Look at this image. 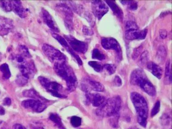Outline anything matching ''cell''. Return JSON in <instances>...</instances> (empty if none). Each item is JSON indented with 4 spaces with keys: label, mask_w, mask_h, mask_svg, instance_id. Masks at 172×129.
I'll use <instances>...</instances> for the list:
<instances>
[{
    "label": "cell",
    "mask_w": 172,
    "mask_h": 129,
    "mask_svg": "<svg viewBox=\"0 0 172 129\" xmlns=\"http://www.w3.org/2000/svg\"><path fill=\"white\" fill-rule=\"evenodd\" d=\"M22 105L25 109H30L37 113H41L45 110L46 105L40 100L28 99L22 102Z\"/></svg>",
    "instance_id": "cell-13"
},
{
    "label": "cell",
    "mask_w": 172,
    "mask_h": 129,
    "mask_svg": "<svg viewBox=\"0 0 172 129\" xmlns=\"http://www.w3.org/2000/svg\"><path fill=\"white\" fill-rule=\"evenodd\" d=\"M42 13L43 20L48 27L52 31L55 32H59V29L58 26L51 15L44 8L42 9Z\"/></svg>",
    "instance_id": "cell-16"
},
{
    "label": "cell",
    "mask_w": 172,
    "mask_h": 129,
    "mask_svg": "<svg viewBox=\"0 0 172 129\" xmlns=\"http://www.w3.org/2000/svg\"><path fill=\"white\" fill-rule=\"evenodd\" d=\"M121 3L123 4L124 5L127 6V7L130 10L135 11V10H136L137 9V2H135V1H121Z\"/></svg>",
    "instance_id": "cell-27"
},
{
    "label": "cell",
    "mask_w": 172,
    "mask_h": 129,
    "mask_svg": "<svg viewBox=\"0 0 172 129\" xmlns=\"http://www.w3.org/2000/svg\"><path fill=\"white\" fill-rule=\"evenodd\" d=\"M40 84L46 89L48 92L50 93L54 97L63 98L66 97L63 94V87L62 85L54 81H51L49 79L43 76L38 77Z\"/></svg>",
    "instance_id": "cell-5"
},
{
    "label": "cell",
    "mask_w": 172,
    "mask_h": 129,
    "mask_svg": "<svg viewBox=\"0 0 172 129\" xmlns=\"http://www.w3.org/2000/svg\"><path fill=\"white\" fill-rule=\"evenodd\" d=\"M33 129H44L42 127H34L33 128Z\"/></svg>",
    "instance_id": "cell-45"
},
{
    "label": "cell",
    "mask_w": 172,
    "mask_h": 129,
    "mask_svg": "<svg viewBox=\"0 0 172 129\" xmlns=\"http://www.w3.org/2000/svg\"><path fill=\"white\" fill-rule=\"evenodd\" d=\"M3 103V105H10L11 104V99H10V98H9V97H6V98L4 99Z\"/></svg>",
    "instance_id": "cell-42"
},
{
    "label": "cell",
    "mask_w": 172,
    "mask_h": 129,
    "mask_svg": "<svg viewBox=\"0 0 172 129\" xmlns=\"http://www.w3.org/2000/svg\"><path fill=\"white\" fill-rule=\"evenodd\" d=\"M51 34H52V36H53V38L56 39L57 41L61 44L62 46L65 48L67 51L76 60L79 65H82L83 64L82 60H81L80 57L73 51L72 49L69 46L68 43L64 38H63V37L60 36L59 34L54 33V32H52Z\"/></svg>",
    "instance_id": "cell-14"
},
{
    "label": "cell",
    "mask_w": 172,
    "mask_h": 129,
    "mask_svg": "<svg viewBox=\"0 0 172 129\" xmlns=\"http://www.w3.org/2000/svg\"><path fill=\"white\" fill-rule=\"evenodd\" d=\"M85 18L89 23L90 24L91 26L94 25L95 24V20L91 13L88 12H86L85 14Z\"/></svg>",
    "instance_id": "cell-34"
},
{
    "label": "cell",
    "mask_w": 172,
    "mask_h": 129,
    "mask_svg": "<svg viewBox=\"0 0 172 129\" xmlns=\"http://www.w3.org/2000/svg\"><path fill=\"white\" fill-rule=\"evenodd\" d=\"M13 129H26V128L20 124H16L13 126Z\"/></svg>",
    "instance_id": "cell-43"
},
{
    "label": "cell",
    "mask_w": 172,
    "mask_h": 129,
    "mask_svg": "<svg viewBox=\"0 0 172 129\" xmlns=\"http://www.w3.org/2000/svg\"><path fill=\"white\" fill-rule=\"evenodd\" d=\"M167 52L166 49L163 46H161L158 49L157 52V56L161 61L164 60L166 57Z\"/></svg>",
    "instance_id": "cell-29"
},
{
    "label": "cell",
    "mask_w": 172,
    "mask_h": 129,
    "mask_svg": "<svg viewBox=\"0 0 172 129\" xmlns=\"http://www.w3.org/2000/svg\"><path fill=\"white\" fill-rule=\"evenodd\" d=\"M42 49L46 57L54 64L66 62L65 55L52 46L44 44Z\"/></svg>",
    "instance_id": "cell-7"
},
{
    "label": "cell",
    "mask_w": 172,
    "mask_h": 129,
    "mask_svg": "<svg viewBox=\"0 0 172 129\" xmlns=\"http://www.w3.org/2000/svg\"><path fill=\"white\" fill-rule=\"evenodd\" d=\"M165 78H166V80H168L169 83H171V69L170 62V61H168L167 63H166V68H165Z\"/></svg>",
    "instance_id": "cell-26"
},
{
    "label": "cell",
    "mask_w": 172,
    "mask_h": 129,
    "mask_svg": "<svg viewBox=\"0 0 172 129\" xmlns=\"http://www.w3.org/2000/svg\"><path fill=\"white\" fill-rule=\"evenodd\" d=\"M121 105V98L119 96H115L106 100L103 105L96 110V113L102 117H112L118 114Z\"/></svg>",
    "instance_id": "cell-4"
},
{
    "label": "cell",
    "mask_w": 172,
    "mask_h": 129,
    "mask_svg": "<svg viewBox=\"0 0 172 129\" xmlns=\"http://www.w3.org/2000/svg\"><path fill=\"white\" fill-rule=\"evenodd\" d=\"M13 28V21L11 19L0 17V29L11 30Z\"/></svg>",
    "instance_id": "cell-20"
},
{
    "label": "cell",
    "mask_w": 172,
    "mask_h": 129,
    "mask_svg": "<svg viewBox=\"0 0 172 129\" xmlns=\"http://www.w3.org/2000/svg\"><path fill=\"white\" fill-rule=\"evenodd\" d=\"M129 129H139L138 128L136 127H133Z\"/></svg>",
    "instance_id": "cell-46"
},
{
    "label": "cell",
    "mask_w": 172,
    "mask_h": 129,
    "mask_svg": "<svg viewBox=\"0 0 172 129\" xmlns=\"http://www.w3.org/2000/svg\"><path fill=\"white\" fill-rule=\"evenodd\" d=\"M49 118L51 121H53L54 123L56 124V125L60 129H65L64 127L61 118L59 117V116L57 114H51L50 115Z\"/></svg>",
    "instance_id": "cell-23"
},
{
    "label": "cell",
    "mask_w": 172,
    "mask_h": 129,
    "mask_svg": "<svg viewBox=\"0 0 172 129\" xmlns=\"http://www.w3.org/2000/svg\"><path fill=\"white\" fill-rule=\"evenodd\" d=\"M5 113V111L4 109L2 107L0 106V115H4Z\"/></svg>",
    "instance_id": "cell-44"
},
{
    "label": "cell",
    "mask_w": 172,
    "mask_h": 129,
    "mask_svg": "<svg viewBox=\"0 0 172 129\" xmlns=\"http://www.w3.org/2000/svg\"><path fill=\"white\" fill-rule=\"evenodd\" d=\"M71 123V125L73 126L74 127H80V125H81V122L82 120L80 117H78V116H73L71 118L70 120Z\"/></svg>",
    "instance_id": "cell-33"
},
{
    "label": "cell",
    "mask_w": 172,
    "mask_h": 129,
    "mask_svg": "<svg viewBox=\"0 0 172 129\" xmlns=\"http://www.w3.org/2000/svg\"><path fill=\"white\" fill-rule=\"evenodd\" d=\"M108 5L110 7L115 15L119 19L122 20L123 19V12L120 7L115 2L112 1H106Z\"/></svg>",
    "instance_id": "cell-19"
},
{
    "label": "cell",
    "mask_w": 172,
    "mask_h": 129,
    "mask_svg": "<svg viewBox=\"0 0 172 129\" xmlns=\"http://www.w3.org/2000/svg\"><path fill=\"white\" fill-rule=\"evenodd\" d=\"M92 57L93 59L98 60L99 61H103L105 59V55L98 49H94L92 51Z\"/></svg>",
    "instance_id": "cell-25"
},
{
    "label": "cell",
    "mask_w": 172,
    "mask_h": 129,
    "mask_svg": "<svg viewBox=\"0 0 172 129\" xmlns=\"http://www.w3.org/2000/svg\"><path fill=\"white\" fill-rule=\"evenodd\" d=\"M82 89L86 93L90 92L91 90L103 92L104 90L103 85L99 82L90 79H86L82 82Z\"/></svg>",
    "instance_id": "cell-12"
},
{
    "label": "cell",
    "mask_w": 172,
    "mask_h": 129,
    "mask_svg": "<svg viewBox=\"0 0 172 129\" xmlns=\"http://www.w3.org/2000/svg\"><path fill=\"white\" fill-rule=\"evenodd\" d=\"M2 123V122H1V121H0V124H1V123Z\"/></svg>",
    "instance_id": "cell-48"
},
{
    "label": "cell",
    "mask_w": 172,
    "mask_h": 129,
    "mask_svg": "<svg viewBox=\"0 0 172 129\" xmlns=\"http://www.w3.org/2000/svg\"><path fill=\"white\" fill-rule=\"evenodd\" d=\"M83 32L85 35H87V36H91L94 33L93 31L91 28L86 26H83Z\"/></svg>",
    "instance_id": "cell-37"
},
{
    "label": "cell",
    "mask_w": 172,
    "mask_h": 129,
    "mask_svg": "<svg viewBox=\"0 0 172 129\" xmlns=\"http://www.w3.org/2000/svg\"><path fill=\"white\" fill-rule=\"evenodd\" d=\"M0 6L6 12H9L12 10L11 1H0Z\"/></svg>",
    "instance_id": "cell-24"
},
{
    "label": "cell",
    "mask_w": 172,
    "mask_h": 129,
    "mask_svg": "<svg viewBox=\"0 0 172 129\" xmlns=\"http://www.w3.org/2000/svg\"><path fill=\"white\" fill-rule=\"evenodd\" d=\"M19 50L21 54L26 58H31V54L29 53V51L27 48L24 45H20L19 47Z\"/></svg>",
    "instance_id": "cell-30"
},
{
    "label": "cell",
    "mask_w": 172,
    "mask_h": 129,
    "mask_svg": "<svg viewBox=\"0 0 172 129\" xmlns=\"http://www.w3.org/2000/svg\"><path fill=\"white\" fill-rule=\"evenodd\" d=\"M102 46L106 49L114 50L117 54V60L122 59V49L120 45L116 39L113 38H103L102 39Z\"/></svg>",
    "instance_id": "cell-9"
},
{
    "label": "cell",
    "mask_w": 172,
    "mask_h": 129,
    "mask_svg": "<svg viewBox=\"0 0 172 129\" xmlns=\"http://www.w3.org/2000/svg\"><path fill=\"white\" fill-rule=\"evenodd\" d=\"M114 84L115 85L117 86V87H120V86L122 85V80H121V78H120L119 76L117 75L115 77Z\"/></svg>",
    "instance_id": "cell-40"
},
{
    "label": "cell",
    "mask_w": 172,
    "mask_h": 129,
    "mask_svg": "<svg viewBox=\"0 0 172 129\" xmlns=\"http://www.w3.org/2000/svg\"><path fill=\"white\" fill-rule=\"evenodd\" d=\"M159 34H160V37L162 39H164L167 38V32L166 30H164V29H161L159 31Z\"/></svg>",
    "instance_id": "cell-41"
},
{
    "label": "cell",
    "mask_w": 172,
    "mask_h": 129,
    "mask_svg": "<svg viewBox=\"0 0 172 129\" xmlns=\"http://www.w3.org/2000/svg\"><path fill=\"white\" fill-rule=\"evenodd\" d=\"M103 68L106 70V71L110 75H112L115 72L116 70V66L112 64H107L103 66Z\"/></svg>",
    "instance_id": "cell-31"
},
{
    "label": "cell",
    "mask_w": 172,
    "mask_h": 129,
    "mask_svg": "<svg viewBox=\"0 0 172 129\" xmlns=\"http://www.w3.org/2000/svg\"><path fill=\"white\" fill-rule=\"evenodd\" d=\"M57 9L58 11L63 13L64 16V23L66 27L69 31L73 30V13L70 7L64 3L58 4L57 6Z\"/></svg>",
    "instance_id": "cell-8"
},
{
    "label": "cell",
    "mask_w": 172,
    "mask_h": 129,
    "mask_svg": "<svg viewBox=\"0 0 172 129\" xmlns=\"http://www.w3.org/2000/svg\"><path fill=\"white\" fill-rule=\"evenodd\" d=\"M147 68L156 77L161 79L162 75V70L160 66L153 62H149L147 64Z\"/></svg>",
    "instance_id": "cell-18"
},
{
    "label": "cell",
    "mask_w": 172,
    "mask_h": 129,
    "mask_svg": "<svg viewBox=\"0 0 172 129\" xmlns=\"http://www.w3.org/2000/svg\"><path fill=\"white\" fill-rule=\"evenodd\" d=\"M142 46H140L136 48L134 50L133 53L132 54V58L133 59H137L138 57L139 56V54H140V52H141V50H142Z\"/></svg>",
    "instance_id": "cell-38"
},
{
    "label": "cell",
    "mask_w": 172,
    "mask_h": 129,
    "mask_svg": "<svg viewBox=\"0 0 172 129\" xmlns=\"http://www.w3.org/2000/svg\"><path fill=\"white\" fill-rule=\"evenodd\" d=\"M149 53L148 51H145L140 55V60L142 64L148 62L149 60Z\"/></svg>",
    "instance_id": "cell-36"
},
{
    "label": "cell",
    "mask_w": 172,
    "mask_h": 129,
    "mask_svg": "<svg viewBox=\"0 0 172 129\" xmlns=\"http://www.w3.org/2000/svg\"><path fill=\"white\" fill-rule=\"evenodd\" d=\"M160 102L159 101H157L156 103L154 106L152 110V112H151V116H152V117L155 116L159 112V110H160Z\"/></svg>",
    "instance_id": "cell-35"
},
{
    "label": "cell",
    "mask_w": 172,
    "mask_h": 129,
    "mask_svg": "<svg viewBox=\"0 0 172 129\" xmlns=\"http://www.w3.org/2000/svg\"><path fill=\"white\" fill-rule=\"evenodd\" d=\"M112 118L111 120V123L112 126H113L114 127H116V126H117V120H118V114H116V115H113V116H112Z\"/></svg>",
    "instance_id": "cell-39"
},
{
    "label": "cell",
    "mask_w": 172,
    "mask_h": 129,
    "mask_svg": "<svg viewBox=\"0 0 172 129\" xmlns=\"http://www.w3.org/2000/svg\"><path fill=\"white\" fill-rule=\"evenodd\" d=\"M23 95L25 97H31V98H33L36 100H40V101L41 100L45 101V100H43V98L40 96L39 94L34 89H29L24 91L23 92Z\"/></svg>",
    "instance_id": "cell-21"
},
{
    "label": "cell",
    "mask_w": 172,
    "mask_h": 129,
    "mask_svg": "<svg viewBox=\"0 0 172 129\" xmlns=\"http://www.w3.org/2000/svg\"><path fill=\"white\" fill-rule=\"evenodd\" d=\"M28 81V79L25 78L20 74L17 76V78H16V83L19 86H23L27 84Z\"/></svg>",
    "instance_id": "cell-32"
},
{
    "label": "cell",
    "mask_w": 172,
    "mask_h": 129,
    "mask_svg": "<svg viewBox=\"0 0 172 129\" xmlns=\"http://www.w3.org/2000/svg\"><path fill=\"white\" fill-rule=\"evenodd\" d=\"M148 30H140L135 22L129 21L126 22L125 36L129 40H143L147 35Z\"/></svg>",
    "instance_id": "cell-6"
},
{
    "label": "cell",
    "mask_w": 172,
    "mask_h": 129,
    "mask_svg": "<svg viewBox=\"0 0 172 129\" xmlns=\"http://www.w3.org/2000/svg\"><path fill=\"white\" fill-rule=\"evenodd\" d=\"M86 96L87 103H91L93 106L95 107H101L106 101L105 97L99 93L91 94L88 92L86 93Z\"/></svg>",
    "instance_id": "cell-15"
},
{
    "label": "cell",
    "mask_w": 172,
    "mask_h": 129,
    "mask_svg": "<svg viewBox=\"0 0 172 129\" xmlns=\"http://www.w3.org/2000/svg\"><path fill=\"white\" fill-rule=\"evenodd\" d=\"M88 64L96 72H100L103 71V66L96 61H90Z\"/></svg>",
    "instance_id": "cell-28"
},
{
    "label": "cell",
    "mask_w": 172,
    "mask_h": 129,
    "mask_svg": "<svg viewBox=\"0 0 172 129\" xmlns=\"http://www.w3.org/2000/svg\"><path fill=\"white\" fill-rule=\"evenodd\" d=\"M130 98L137 113L138 122L140 126L146 127L148 114V108L146 99L137 92H132Z\"/></svg>",
    "instance_id": "cell-1"
},
{
    "label": "cell",
    "mask_w": 172,
    "mask_h": 129,
    "mask_svg": "<svg viewBox=\"0 0 172 129\" xmlns=\"http://www.w3.org/2000/svg\"><path fill=\"white\" fill-rule=\"evenodd\" d=\"M130 82L134 85L139 86L150 96H155L156 91L154 86L149 81L145 72L141 69H136L132 72Z\"/></svg>",
    "instance_id": "cell-3"
},
{
    "label": "cell",
    "mask_w": 172,
    "mask_h": 129,
    "mask_svg": "<svg viewBox=\"0 0 172 129\" xmlns=\"http://www.w3.org/2000/svg\"><path fill=\"white\" fill-rule=\"evenodd\" d=\"M0 70L2 73L3 76L6 79H8L11 77V73L9 66L6 63L3 64L0 66Z\"/></svg>",
    "instance_id": "cell-22"
},
{
    "label": "cell",
    "mask_w": 172,
    "mask_h": 129,
    "mask_svg": "<svg viewBox=\"0 0 172 129\" xmlns=\"http://www.w3.org/2000/svg\"><path fill=\"white\" fill-rule=\"evenodd\" d=\"M64 37L73 50L82 54L86 52L88 49V45L86 43L79 41L71 35H64Z\"/></svg>",
    "instance_id": "cell-10"
},
{
    "label": "cell",
    "mask_w": 172,
    "mask_h": 129,
    "mask_svg": "<svg viewBox=\"0 0 172 129\" xmlns=\"http://www.w3.org/2000/svg\"><path fill=\"white\" fill-rule=\"evenodd\" d=\"M1 53H0V61H1Z\"/></svg>",
    "instance_id": "cell-47"
},
{
    "label": "cell",
    "mask_w": 172,
    "mask_h": 129,
    "mask_svg": "<svg viewBox=\"0 0 172 129\" xmlns=\"http://www.w3.org/2000/svg\"><path fill=\"white\" fill-rule=\"evenodd\" d=\"M92 9L95 16L99 20L108 13L109 8L108 6L102 1H94L92 3Z\"/></svg>",
    "instance_id": "cell-11"
},
{
    "label": "cell",
    "mask_w": 172,
    "mask_h": 129,
    "mask_svg": "<svg viewBox=\"0 0 172 129\" xmlns=\"http://www.w3.org/2000/svg\"><path fill=\"white\" fill-rule=\"evenodd\" d=\"M12 10L17 15L21 18H25L27 16V11L23 6L22 2L19 1H11Z\"/></svg>",
    "instance_id": "cell-17"
},
{
    "label": "cell",
    "mask_w": 172,
    "mask_h": 129,
    "mask_svg": "<svg viewBox=\"0 0 172 129\" xmlns=\"http://www.w3.org/2000/svg\"><path fill=\"white\" fill-rule=\"evenodd\" d=\"M54 69L56 73L65 80L68 89L70 91H73L76 89L78 81L76 75L67 62L54 64Z\"/></svg>",
    "instance_id": "cell-2"
}]
</instances>
